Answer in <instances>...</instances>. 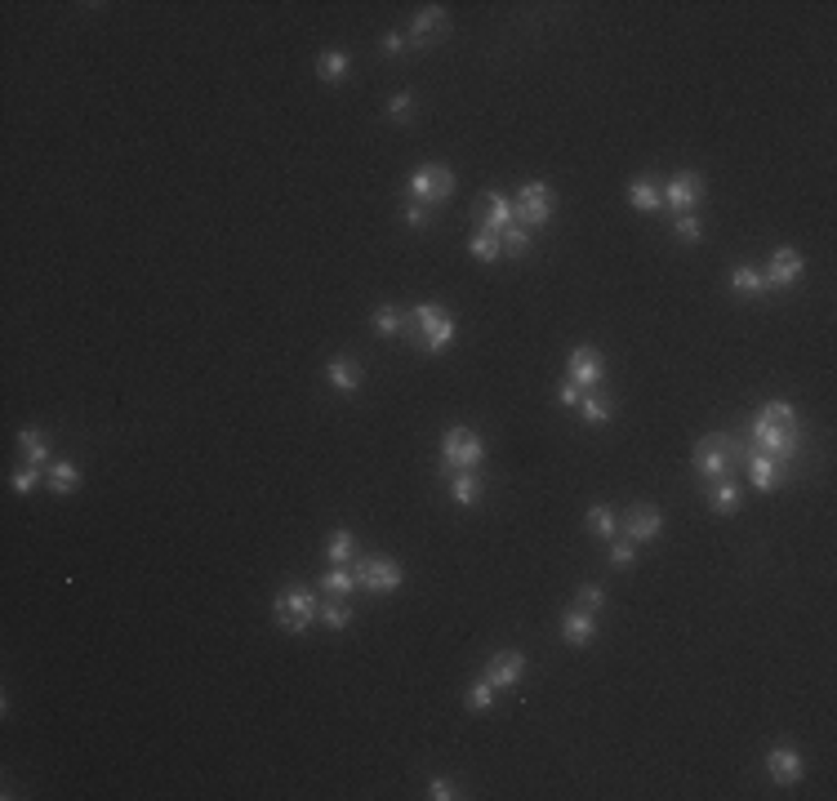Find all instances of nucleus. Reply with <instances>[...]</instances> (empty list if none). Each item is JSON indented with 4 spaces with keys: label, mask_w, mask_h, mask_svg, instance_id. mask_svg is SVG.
<instances>
[{
    "label": "nucleus",
    "mask_w": 837,
    "mask_h": 801,
    "mask_svg": "<svg viewBox=\"0 0 837 801\" xmlns=\"http://www.w3.org/2000/svg\"><path fill=\"white\" fill-rule=\"evenodd\" d=\"M708 508H713L717 517H730V512H739V486H735L730 477H726V481H713Z\"/></svg>",
    "instance_id": "24"
},
{
    "label": "nucleus",
    "mask_w": 837,
    "mask_h": 801,
    "mask_svg": "<svg viewBox=\"0 0 837 801\" xmlns=\"http://www.w3.org/2000/svg\"><path fill=\"white\" fill-rule=\"evenodd\" d=\"M446 28V5H423L419 14H415V23H410V32H406V45H415V50H428V41L437 36Z\"/></svg>",
    "instance_id": "16"
},
{
    "label": "nucleus",
    "mask_w": 837,
    "mask_h": 801,
    "mask_svg": "<svg viewBox=\"0 0 837 801\" xmlns=\"http://www.w3.org/2000/svg\"><path fill=\"white\" fill-rule=\"evenodd\" d=\"M317 610H321V601L304 583H290L286 592H276V601H272V619H276V628H281V632H308L317 623Z\"/></svg>",
    "instance_id": "4"
},
{
    "label": "nucleus",
    "mask_w": 837,
    "mask_h": 801,
    "mask_svg": "<svg viewBox=\"0 0 837 801\" xmlns=\"http://www.w3.org/2000/svg\"><path fill=\"white\" fill-rule=\"evenodd\" d=\"M659 530H664V517H659L655 504H637V508L628 512V521H624V535H628L633 543H651V539H659Z\"/></svg>",
    "instance_id": "15"
},
{
    "label": "nucleus",
    "mask_w": 837,
    "mask_h": 801,
    "mask_svg": "<svg viewBox=\"0 0 837 801\" xmlns=\"http://www.w3.org/2000/svg\"><path fill=\"white\" fill-rule=\"evenodd\" d=\"M673 232H677V241H686V245H695V241H704V223H699L695 214H677V223H673Z\"/></svg>",
    "instance_id": "37"
},
{
    "label": "nucleus",
    "mask_w": 837,
    "mask_h": 801,
    "mask_svg": "<svg viewBox=\"0 0 837 801\" xmlns=\"http://www.w3.org/2000/svg\"><path fill=\"white\" fill-rule=\"evenodd\" d=\"M499 241H503V254L521 258V254H530V245H534V232H530V227H521V223H508V227L499 232Z\"/></svg>",
    "instance_id": "32"
},
{
    "label": "nucleus",
    "mask_w": 837,
    "mask_h": 801,
    "mask_svg": "<svg viewBox=\"0 0 837 801\" xmlns=\"http://www.w3.org/2000/svg\"><path fill=\"white\" fill-rule=\"evenodd\" d=\"M348 67H352V59H348V54H339V50H330V54H321V59H317V76H321L326 85H339V81L348 76Z\"/></svg>",
    "instance_id": "31"
},
{
    "label": "nucleus",
    "mask_w": 837,
    "mask_h": 801,
    "mask_svg": "<svg viewBox=\"0 0 837 801\" xmlns=\"http://www.w3.org/2000/svg\"><path fill=\"white\" fill-rule=\"evenodd\" d=\"M580 396H584V387H575L571 378H566L562 387H557V400H562V406H566V410H575V406H580Z\"/></svg>",
    "instance_id": "43"
},
{
    "label": "nucleus",
    "mask_w": 837,
    "mask_h": 801,
    "mask_svg": "<svg viewBox=\"0 0 837 801\" xmlns=\"http://www.w3.org/2000/svg\"><path fill=\"white\" fill-rule=\"evenodd\" d=\"M566 378L575 383V387H602V378H606V356L597 352V347H575L571 352V361H566Z\"/></svg>",
    "instance_id": "10"
},
{
    "label": "nucleus",
    "mask_w": 837,
    "mask_h": 801,
    "mask_svg": "<svg viewBox=\"0 0 837 801\" xmlns=\"http://www.w3.org/2000/svg\"><path fill=\"white\" fill-rule=\"evenodd\" d=\"M494 690H512L521 677H525V654L521 650H499L490 663H486V672H481Z\"/></svg>",
    "instance_id": "12"
},
{
    "label": "nucleus",
    "mask_w": 837,
    "mask_h": 801,
    "mask_svg": "<svg viewBox=\"0 0 837 801\" xmlns=\"http://www.w3.org/2000/svg\"><path fill=\"white\" fill-rule=\"evenodd\" d=\"M383 54H388V59H401V54H406V36H401V32H388V36H383Z\"/></svg>",
    "instance_id": "44"
},
{
    "label": "nucleus",
    "mask_w": 837,
    "mask_h": 801,
    "mask_svg": "<svg viewBox=\"0 0 837 801\" xmlns=\"http://www.w3.org/2000/svg\"><path fill=\"white\" fill-rule=\"evenodd\" d=\"M357 588H361V579H357L348 566H335V570L321 579V592H326V597H352Z\"/></svg>",
    "instance_id": "30"
},
{
    "label": "nucleus",
    "mask_w": 837,
    "mask_h": 801,
    "mask_svg": "<svg viewBox=\"0 0 837 801\" xmlns=\"http://www.w3.org/2000/svg\"><path fill=\"white\" fill-rule=\"evenodd\" d=\"M584 526H588V535H597V539H615V512H611L606 504H593L588 517H584Z\"/></svg>",
    "instance_id": "35"
},
{
    "label": "nucleus",
    "mask_w": 837,
    "mask_h": 801,
    "mask_svg": "<svg viewBox=\"0 0 837 801\" xmlns=\"http://www.w3.org/2000/svg\"><path fill=\"white\" fill-rule=\"evenodd\" d=\"M406 187H410V196L419 201V205H441V201H450V192H454V170L450 165H419L410 178H406Z\"/></svg>",
    "instance_id": "6"
},
{
    "label": "nucleus",
    "mask_w": 837,
    "mask_h": 801,
    "mask_svg": "<svg viewBox=\"0 0 837 801\" xmlns=\"http://www.w3.org/2000/svg\"><path fill=\"white\" fill-rule=\"evenodd\" d=\"M562 641L566 646H575V650H584L588 641H597V615H588V610H566L562 615Z\"/></svg>",
    "instance_id": "17"
},
{
    "label": "nucleus",
    "mask_w": 837,
    "mask_h": 801,
    "mask_svg": "<svg viewBox=\"0 0 837 801\" xmlns=\"http://www.w3.org/2000/svg\"><path fill=\"white\" fill-rule=\"evenodd\" d=\"M406 223H410L415 232H423V227H432V210H428V205H419V201H410V210H406Z\"/></svg>",
    "instance_id": "41"
},
{
    "label": "nucleus",
    "mask_w": 837,
    "mask_h": 801,
    "mask_svg": "<svg viewBox=\"0 0 837 801\" xmlns=\"http://www.w3.org/2000/svg\"><path fill=\"white\" fill-rule=\"evenodd\" d=\"M628 205L642 210V214L664 210V183H659V178H633V183H628Z\"/></svg>",
    "instance_id": "20"
},
{
    "label": "nucleus",
    "mask_w": 837,
    "mask_h": 801,
    "mask_svg": "<svg viewBox=\"0 0 837 801\" xmlns=\"http://www.w3.org/2000/svg\"><path fill=\"white\" fill-rule=\"evenodd\" d=\"M428 797H432V801H454V797H463V792H459L450 779H441V774H437V779L428 783Z\"/></svg>",
    "instance_id": "42"
},
{
    "label": "nucleus",
    "mask_w": 837,
    "mask_h": 801,
    "mask_svg": "<svg viewBox=\"0 0 837 801\" xmlns=\"http://www.w3.org/2000/svg\"><path fill=\"white\" fill-rule=\"evenodd\" d=\"M477 218H481V232H503L512 223V201L499 196V192H490V196L477 201Z\"/></svg>",
    "instance_id": "19"
},
{
    "label": "nucleus",
    "mask_w": 837,
    "mask_h": 801,
    "mask_svg": "<svg viewBox=\"0 0 837 801\" xmlns=\"http://www.w3.org/2000/svg\"><path fill=\"white\" fill-rule=\"evenodd\" d=\"M370 325H375L383 338H397V334H406V312H401V307H392V303H383V307H375Z\"/></svg>",
    "instance_id": "26"
},
{
    "label": "nucleus",
    "mask_w": 837,
    "mask_h": 801,
    "mask_svg": "<svg viewBox=\"0 0 837 801\" xmlns=\"http://www.w3.org/2000/svg\"><path fill=\"white\" fill-rule=\"evenodd\" d=\"M481 459H486V446L472 428H446V437H441V468L446 472H472V468H481Z\"/></svg>",
    "instance_id": "5"
},
{
    "label": "nucleus",
    "mask_w": 837,
    "mask_h": 801,
    "mask_svg": "<svg viewBox=\"0 0 837 801\" xmlns=\"http://www.w3.org/2000/svg\"><path fill=\"white\" fill-rule=\"evenodd\" d=\"M468 250H472V258H481V263H494L499 254H503V241H499V232H472V241H468Z\"/></svg>",
    "instance_id": "33"
},
{
    "label": "nucleus",
    "mask_w": 837,
    "mask_h": 801,
    "mask_svg": "<svg viewBox=\"0 0 837 801\" xmlns=\"http://www.w3.org/2000/svg\"><path fill=\"white\" fill-rule=\"evenodd\" d=\"M415 107H419V103H415V94H406V90H401V94H392V99H388V107H383V112H388V121L406 125Z\"/></svg>",
    "instance_id": "36"
},
{
    "label": "nucleus",
    "mask_w": 837,
    "mask_h": 801,
    "mask_svg": "<svg viewBox=\"0 0 837 801\" xmlns=\"http://www.w3.org/2000/svg\"><path fill=\"white\" fill-rule=\"evenodd\" d=\"M406 334H410L428 356H441V352L454 343L459 325H454V316H450L441 303H419V307L406 312Z\"/></svg>",
    "instance_id": "2"
},
{
    "label": "nucleus",
    "mask_w": 837,
    "mask_h": 801,
    "mask_svg": "<svg viewBox=\"0 0 837 801\" xmlns=\"http://www.w3.org/2000/svg\"><path fill=\"white\" fill-rule=\"evenodd\" d=\"M748 441L757 455H770L775 464H793V455L801 450V428H797V410L788 400H766L748 424Z\"/></svg>",
    "instance_id": "1"
},
{
    "label": "nucleus",
    "mask_w": 837,
    "mask_h": 801,
    "mask_svg": "<svg viewBox=\"0 0 837 801\" xmlns=\"http://www.w3.org/2000/svg\"><path fill=\"white\" fill-rule=\"evenodd\" d=\"M580 419L588 424V428H602V424H611L615 419V400L602 392V387H584V396H580Z\"/></svg>",
    "instance_id": "18"
},
{
    "label": "nucleus",
    "mask_w": 837,
    "mask_h": 801,
    "mask_svg": "<svg viewBox=\"0 0 837 801\" xmlns=\"http://www.w3.org/2000/svg\"><path fill=\"white\" fill-rule=\"evenodd\" d=\"M552 218V187L543 183V178H530V183H521V192H517V205H512V223H521V227H543Z\"/></svg>",
    "instance_id": "7"
},
{
    "label": "nucleus",
    "mask_w": 837,
    "mask_h": 801,
    "mask_svg": "<svg viewBox=\"0 0 837 801\" xmlns=\"http://www.w3.org/2000/svg\"><path fill=\"white\" fill-rule=\"evenodd\" d=\"M766 774H770L775 783L793 788V783L801 779V752H797L793 743H775V748L766 752Z\"/></svg>",
    "instance_id": "14"
},
{
    "label": "nucleus",
    "mask_w": 837,
    "mask_h": 801,
    "mask_svg": "<svg viewBox=\"0 0 837 801\" xmlns=\"http://www.w3.org/2000/svg\"><path fill=\"white\" fill-rule=\"evenodd\" d=\"M494 699H499V690H494L486 677H477V681L468 686V694H463L468 712H490V708H494Z\"/></svg>",
    "instance_id": "34"
},
{
    "label": "nucleus",
    "mask_w": 837,
    "mask_h": 801,
    "mask_svg": "<svg viewBox=\"0 0 837 801\" xmlns=\"http://www.w3.org/2000/svg\"><path fill=\"white\" fill-rule=\"evenodd\" d=\"M352 575L361 579V588L366 592H375V597H383V592H397L401 588V566L392 561V557H357L352 561Z\"/></svg>",
    "instance_id": "8"
},
{
    "label": "nucleus",
    "mask_w": 837,
    "mask_h": 801,
    "mask_svg": "<svg viewBox=\"0 0 837 801\" xmlns=\"http://www.w3.org/2000/svg\"><path fill=\"white\" fill-rule=\"evenodd\" d=\"M50 486H54V495H72L81 486V468L72 459H54L50 464Z\"/></svg>",
    "instance_id": "28"
},
{
    "label": "nucleus",
    "mask_w": 837,
    "mask_h": 801,
    "mask_svg": "<svg viewBox=\"0 0 837 801\" xmlns=\"http://www.w3.org/2000/svg\"><path fill=\"white\" fill-rule=\"evenodd\" d=\"M801 254L793 250V245H779L775 254H770V263H766V272H762V281H766V289H788V285H797L801 281Z\"/></svg>",
    "instance_id": "11"
},
{
    "label": "nucleus",
    "mask_w": 837,
    "mask_h": 801,
    "mask_svg": "<svg viewBox=\"0 0 837 801\" xmlns=\"http://www.w3.org/2000/svg\"><path fill=\"white\" fill-rule=\"evenodd\" d=\"M41 486V468L36 464H23L19 472H14V495H32Z\"/></svg>",
    "instance_id": "40"
},
{
    "label": "nucleus",
    "mask_w": 837,
    "mask_h": 801,
    "mask_svg": "<svg viewBox=\"0 0 837 801\" xmlns=\"http://www.w3.org/2000/svg\"><path fill=\"white\" fill-rule=\"evenodd\" d=\"M326 557H330V566H348L357 557V535L352 530H335L326 539Z\"/></svg>",
    "instance_id": "29"
},
{
    "label": "nucleus",
    "mask_w": 837,
    "mask_h": 801,
    "mask_svg": "<svg viewBox=\"0 0 837 801\" xmlns=\"http://www.w3.org/2000/svg\"><path fill=\"white\" fill-rule=\"evenodd\" d=\"M326 378H330L335 392H357V387H361V365H357L352 356H330Z\"/></svg>",
    "instance_id": "21"
},
{
    "label": "nucleus",
    "mask_w": 837,
    "mask_h": 801,
    "mask_svg": "<svg viewBox=\"0 0 837 801\" xmlns=\"http://www.w3.org/2000/svg\"><path fill=\"white\" fill-rule=\"evenodd\" d=\"M739 459H744V446H739L730 432H708V437H699V446H695V472H699L708 486H713V481H726Z\"/></svg>",
    "instance_id": "3"
},
{
    "label": "nucleus",
    "mask_w": 837,
    "mask_h": 801,
    "mask_svg": "<svg viewBox=\"0 0 837 801\" xmlns=\"http://www.w3.org/2000/svg\"><path fill=\"white\" fill-rule=\"evenodd\" d=\"M730 289H735L739 298H762V294H766V281H762L757 267H735V272H730Z\"/></svg>",
    "instance_id": "25"
},
{
    "label": "nucleus",
    "mask_w": 837,
    "mask_h": 801,
    "mask_svg": "<svg viewBox=\"0 0 837 801\" xmlns=\"http://www.w3.org/2000/svg\"><path fill=\"white\" fill-rule=\"evenodd\" d=\"M317 623H326L330 632L352 628V606H348V597H326V601H321V610H317Z\"/></svg>",
    "instance_id": "22"
},
{
    "label": "nucleus",
    "mask_w": 837,
    "mask_h": 801,
    "mask_svg": "<svg viewBox=\"0 0 837 801\" xmlns=\"http://www.w3.org/2000/svg\"><path fill=\"white\" fill-rule=\"evenodd\" d=\"M704 201V174L695 170H682L664 183V205L677 210V214H695V205Z\"/></svg>",
    "instance_id": "9"
},
{
    "label": "nucleus",
    "mask_w": 837,
    "mask_h": 801,
    "mask_svg": "<svg viewBox=\"0 0 837 801\" xmlns=\"http://www.w3.org/2000/svg\"><path fill=\"white\" fill-rule=\"evenodd\" d=\"M575 606H580V610H588V615H597V610L606 606V588H602V583H584V588H580V597H575Z\"/></svg>",
    "instance_id": "38"
},
{
    "label": "nucleus",
    "mask_w": 837,
    "mask_h": 801,
    "mask_svg": "<svg viewBox=\"0 0 837 801\" xmlns=\"http://www.w3.org/2000/svg\"><path fill=\"white\" fill-rule=\"evenodd\" d=\"M450 499H454V508H472L481 499V477L477 472H454L450 477Z\"/></svg>",
    "instance_id": "23"
},
{
    "label": "nucleus",
    "mask_w": 837,
    "mask_h": 801,
    "mask_svg": "<svg viewBox=\"0 0 837 801\" xmlns=\"http://www.w3.org/2000/svg\"><path fill=\"white\" fill-rule=\"evenodd\" d=\"M744 459H748V481H753V490H762V495H770V490H779V486L788 481V468H784V464H775L770 455H757V450H744Z\"/></svg>",
    "instance_id": "13"
},
{
    "label": "nucleus",
    "mask_w": 837,
    "mask_h": 801,
    "mask_svg": "<svg viewBox=\"0 0 837 801\" xmlns=\"http://www.w3.org/2000/svg\"><path fill=\"white\" fill-rule=\"evenodd\" d=\"M19 450H23V459H28V464H36V468H45V464H50V446H45L41 428H23V432H19Z\"/></svg>",
    "instance_id": "27"
},
{
    "label": "nucleus",
    "mask_w": 837,
    "mask_h": 801,
    "mask_svg": "<svg viewBox=\"0 0 837 801\" xmlns=\"http://www.w3.org/2000/svg\"><path fill=\"white\" fill-rule=\"evenodd\" d=\"M633 561H637V543L633 539H611V566L628 570Z\"/></svg>",
    "instance_id": "39"
}]
</instances>
